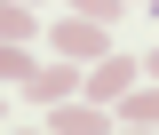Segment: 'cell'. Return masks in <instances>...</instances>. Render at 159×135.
<instances>
[{
	"instance_id": "5b68a950",
	"label": "cell",
	"mask_w": 159,
	"mask_h": 135,
	"mask_svg": "<svg viewBox=\"0 0 159 135\" xmlns=\"http://www.w3.org/2000/svg\"><path fill=\"white\" fill-rule=\"evenodd\" d=\"M119 127H159V79H143V88L119 96Z\"/></svg>"
},
{
	"instance_id": "8fae6325",
	"label": "cell",
	"mask_w": 159,
	"mask_h": 135,
	"mask_svg": "<svg viewBox=\"0 0 159 135\" xmlns=\"http://www.w3.org/2000/svg\"><path fill=\"white\" fill-rule=\"evenodd\" d=\"M24 8H40V16H48V0H24Z\"/></svg>"
},
{
	"instance_id": "ba28073f",
	"label": "cell",
	"mask_w": 159,
	"mask_h": 135,
	"mask_svg": "<svg viewBox=\"0 0 159 135\" xmlns=\"http://www.w3.org/2000/svg\"><path fill=\"white\" fill-rule=\"evenodd\" d=\"M64 8L88 16V24H119V16H127V0H64Z\"/></svg>"
},
{
	"instance_id": "5bb4252c",
	"label": "cell",
	"mask_w": 159,
	"mask_h": 135,
	"mask_svg": "<svg viewBox=\"0 0 159 135\" xmlns=\"http://www.w3.org/2000/svg\"><path fill=\"white\" fill-rule=\"evenodd\" d=\"M143 8H159V0H143Z\"/></svg>"
},
{
	"instance_id": "4fadbf2b",
	"label": "cell",
	"mask_w": 159,
	"mask_h": 135,
	"mask_svg": "<svg viewBox=\"0 0 159 135\" xmlns=\"http://www.w3.org/2000/svg\"><path fill=\"white\" fill-rule=\"evenodd\" d=\"M0 119H8V96H0Z\"/></svg>"
},
{
	"instance_id": "9c48e42d",
	"label": "cell",
	"mask_w": 159,
	"mask_h": 135,
	"mask_svg": "<svg viewBox=\"0 0 159 135\" xmlns=\"http://www.w3.org/2000/svg\"><path fill=\"white\" fill-rule=\"evenodd\" d=\"M143 79H159V48H151V56H143Z\"/></svg>"
},
{
	"instance_id": "7a4b0ae2",
	"label": "cell",
	"mask_w": 159,
	"mask_h": 135,
	"mask_svg": "<svg viewBox=\"0 0 159 135\" xmlns=\"http://www.w3.org/2000/svg\"><path fill=\"white\" fill-rule=\"evenodd\" d=\"M135 79H143V56H119V48H111L103 64H88V79H80V96H88V103H119L127 88H135Z\"/></svg>"
},
{
	"instance_id": "8992f818",
	"label": "cell",
	"mask_w": 159,
	"mask_h": 135,
	"mask_svg": "<svg viewBox=\"0 0 159 135\" xmlns=\"http://www.w3.org/2000/svg\"><path fill=\"white\" fill-rule=\"evenodd\" d=\"M32 72H40V64H32V48H24V40H0V88H24Z\"/></svg>"
},
{
	"instance_id": "3957f363",
	"label": "cell",
	"mask_w": 159,
	"mask_h": 135,
	"mask_svg": "<svg viewBox=\"0 0 159 135\" xmlns=\"http://www.w3.org/2000/svg\"><path fill=\"white\" fill-rule=\"evenodd\" d=\"M80 79H88V64H40V72L24 79V96L48 111V103H72V96H80Z\"/></svg>"
},
{
	"instance_id": "6da1fadb",
	"label": "cell",
	"mask_w": 159,
	"mask_h": 135,
	"mask_svg": "<svg viewBox=\"0 0 159 135\" xmlns=\"http://www.w3.org/2000/svg\"><path fill=\"white\" fill-rule=\"evenodd\" d=\"M48 48H56V56H72V64H103V56H111V24L64 16V24H48Z\"/></svg>"
},
{
	"instance_id": "277c9868",
	"label": "cell",
	"mask_w": 159,
	"mask_h": 135,
	"mask_svg": "<svg viewBox=\"0 0 159 135\" xmlns=\"http://www.w3.org/2000/svg\"><path fill=\"white\" fill-rule=\"evenodd\" d=\"M48 127L56 135H111V103H48Z\"/></svg>"
},
{
	"instance_id": "52a82bcc",
	"label": "cell",
	"mask_w": 159,
	"mask_h": 135,
	"mask_svg": "<svg viewBox=\"0 0 159 135\" xmlns=\"http://www.w3.org/2000/svg\"><path fill=\"white\" fill-rule=\"evenodd\" d=\"M40 32V8H24V0H0V40H32Z\"/></svg>"
},
{
	"instance_id": "30bf717a",
	"label": "cell",
	"mask_w": 159,
	"mask_h": 135,
	"mask_svg": "<svg viewBox=\"0 0 159 135\" xmlns=\"http://www.w3.org/2000/svg\"><path fill=\"white\" fill-rule=\"evenodd\" d=\"M111 135H159V127H111Z\"/></svg>"
},
{
	"instance_id": "7c38bea8",
	"label": "cell",
	"mask_w": 159,
	"mask_h": 135,
	"mask_svg": "<svg viewBox=\"0 0 159 135\" xmlns=\"http://www.w3.org/2000/svg\"><path fill=\"white\" fill-rule=\"evenodd\" d=\"M24 135H56V127H24Z\"/></svg>"
}]
</instances>
